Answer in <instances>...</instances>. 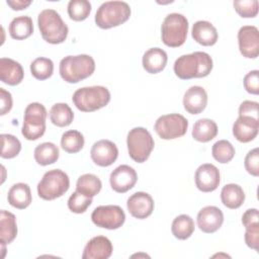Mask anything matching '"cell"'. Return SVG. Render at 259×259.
Instances as JSON below:
<instances>
[{"instance_id":"23","label":"cell","mask_w":259,"mask_h":259,"mask_svg":"<svg viewBox=\"0 0 259 259\" xmlns=\"http://www.w3.org/2000/svg\"><path fill=\"white\" fill-rule=\"evenodd\" d=\"M168 61L167 53L160 48L149 49L143 56V68L150 74H157L164 70Z\"/></svg>"},{"instance_id":"16","label":"cell","mask_w":259,"mask_h":259,"mask_svg":"<svg viewBox=\"0 0 259 259\" xmlns=\"http://www.w3.org/2000/svg\"><path fill=\"white\" fill-rule=\"evenodd\" d=\"M126 207L134 218L144 220L152 214L154 210V199L149 193L138 191L128 197Z\"/></svg>"},{"instance_id":"2","label":"cell","mask_w":259,"mask_h":259,"mask_svg":"<svg viewBox=\"0 0 259 259\" xmlns=\"http://www.w3.org/2000/svg\"><path fill=\"white\" fill-rule=\"evenodd\" d=\"M95 61L89 55L67 56L60 62L59 72L62 79L68 83H78L93 74Z\"/></svg>"},{"instance_id":"22","label":"cell","mask_w":259,"mask_h":259,"mask_svg":"<svg viewBox=\"0 0 259 259\" xmlns=\"http://www.w3.org/2000/svg\"><path fill=\"white\" fill-rule=\"evenodd\" d=\"M191 35L196 42L204 47L213 46L219 37L217 28L206 20L196 21L192 26Z\"/></svg>"},{"instance_id":"32","label":"cell","mask_w":259,"mask_h":259,"mask_svg":"<svg viewBox=\"0 0 259 259\" xmlns=\"http://www.w3.org/2000/svg\"><path fill=\"white\" fill-rule=\"evenodd\" d=\"M171 232L175 238L179 240H186L194 232V222L191 217L187 214H180L173 220Z\"/></svg>"},{"instance_id":"37","label":"cell","mask_w":259,"mask_h":259,"mask_svg":"<svg viewBox=\"0 0 259 259\" xmlns=\"http://www.w3.org/2000/svg\"><path fill=\"white\" fill-rule=\"evenodd\" d=\"M1 154L0 156L4 159H12L16 157L21 150L20 141L10 134H2L1 135Z\"/></svg>"},{"instance_id":"12","label":"cell","mask_w":259,"mask_h":259,"mask_svg":"<svg viewBox=\"0 0 259 259\" xmlns=\"http://www.w3.org/2000/svg\"><path fill=\"white\" fill-rule=\"evenodd\" d=\"M240 53L247 59H256L259 55V31L254 25L242 26L238 31Z\"/></svg>"},{"instance_id":"14","label":"cell","mask_w":259,"mask_h":259,"mask_svg":"<svg viewBox=\"0 0 259 259\" xmlns=\"http://www.w3.org/2000/svg\"><path fill=\"white\" fill-rule=\"evenodd\" d=\"M138 175L136 170L128 165L116 167L109 177L111 188L117 193H124L132 189L137 183Z\"/></svg>"},{"instance_id":"20","label":"cell","mask_w":259,"mask_h":259,"mask_svg":"<svg viewBox=\"0 0 259 259\" xmlns=\"http://www.w3.org/2000/svg\"><path fill=\"white\" fill-rule=\"evenodd\" d=\"M259 130V121L246 116H239L233 124V135L241 143L253 141Z\"/></svg>"},{"instance_id":"36","label":"cell","mask_w":259,"mask_h":259,"mask_svg":"<svg viewBox=\"0 0 259 259\" xmlns=\"http://www.w3.org/2000/svg\"><path fill=\"white\" fill-rule=\"evenodd\" d=\"M91 12V3L87 0H71L68 3V14L74 21L85 20Z\"/></svg>"},{"instance_id":"11","label":"cell","mask_w":259,"mask_h":259,"mask_svg":"<svg viewBox=\"0 0 259 259\" xmlns=\"http://www.w3.org/2000/svg\"><path fill=\"white\" fill-rule=\"evenodd\" d=\"M91 220L99 228L116 230L123 225L125 214L123 209L118 205H100L92 211Z\"/></svg>"},{"instance_id":"13","label":"cell","mask_w":259,"mask_h":259,"mask_svg":"<svg viewBox=\"0 0 259 259\" xmlns=\"http://www.w3.org/2000/svg\"><path fill=\"white\" fill-rule=\"evenodd\" d=\"M92 161L101 167L112 165L118 157V149L116 145L109 140H100L93 144L90 150Z\"/></svg>"},{"instance_id":"44","label":"cell","mask_w":259,"mask_h":259,"mask_svg":"<svg viewBox=\"0 0 259 259\" xmlns=\"http://www.w3.org/2000/svg\"><path fill=\"white\" fill-rule=\"evenodd\" d=\"M245 243L251 249L258 251L259 248V227L246 229L245 232Z\"/></svg>"},{"instance_id":"31","label":"cell","mask_w":259,"mask_h":259,"mask_svg":"<svg viewBox=\"0 0 259 259\" xmlns=\"http://www.w3.org/2000/svg\"><path fill=\"white\" fill-rule=\"evenodd\" d=\"M101 180L96 175L90 173L81 175L76 183V191L88 197H93L98 194L101 190Z\"/></svg>"},{"instance_id":"27","label":"cell","mask_w":259,"mask_h":259,"mask_svg":"<svg viewBox=\"0 0 259 259\" xmlns=\"http://www.w3.org/2000/svg\"><path fill=\"white\" fill-rule=\"evenodd\" d=\"M192 138L200 143H206L214 139L218 135L217 123L209 118H200L193 124Z\"/></svg>"},{"instance_id":"45","label":"cell","mask_w":259,"mask_h":259,"mask_svg":"<svg viewBox=\"0 0 259 259\" xmlns=\"http://www.w3.org/2000/svg\"><path fill=\"white\" fill-rule=\"evenodd\" d=\"M0 99H1V115L8 113L12 108V96L10 92L4 88H0Z\"/></svg>"},{"instance_id":"9","label":"cell","mask_w":259,"mask_h":259,"mask_svg":"<svg viewBox=\"0 0 259 259\" xmlns=\"http://www.w3.org/2000/svg\"><path fill=\"white\" fill-rule=\"evenodd\" d=\"M126 146L130 157L137 163H144L150 157L155 143L152 135L145 127L138 126L128 132Z\"/></svg>"},{"instance_id":"43","label":"cell","mask_w":259,"mask_h":259,"mask_svg":"<svg viewBox=\"0 0 259 259\" xmlns=\"http://www.w3.org/2000/svg\"><path fill=\"white\" fill-rule=\"evenodd\" d=\"M242 224L245 229L259 227V213L257 208H249L242 215Z\"/></svg>"},{"instance_id":"25","label":"cell","mask_w":259,"mask_h":259,"mask_svg":"<svg viewBox=\"0 0 259 259\" xmlns=\"http://www.w3.org/2000/svg\"><path fill=\"white\" fill-rule=\"evenodd\" d=\"M17 236V225L15 215L2 209L0 212V241L2 245L10 244Z\"/></svg>"},{"instance_id":"6","label":"cell","mask_w":259,"mask_h":259,"mask_svg":"<svg viewBox=\"0 0 259 259\" xmlns=\"http://www.w3.org/2000/svg\"><path fill=\"white\" fill-rule=\"evenodd\" d=\"M188 20L180 13L168 14L161 26V37L164 45L170 48L182 46L187 37Z\"/></svg>"},{"instance_id":"26","label":"cell","mask_w":259,"mask_h":259,"mask_svg":"<svg viewBox=\"0 0 259 259\" xmlns=\"http://www.w3.org/2000/svg\"><path fill=\"white\" fill-rule=\"evenodd\" d=\"M221 199L225 206L231 209H236L245 201V192L240 185L229 183L222 188Z\"/></svg>"},{"instance_id":"18","label":"cell","mask_w":259,"mask_h":259,"mask_svg":"<svg viewBox=\"0 0 259 259\" xmlns=\"http://www.w3.org/2000/svg\"><path fill=\"white\" fill-rule=\"evenodd\" d=\"M113 251L110 240L104 236H96L86 244L82 258L83 259H107Z\"/></svg>"},{"instance_id":"15","label":"cell","mask_w":259,"mask_h":259,"mask_svg":"<svg viewBox=\"0 0 259 259\" xmlns=\"http://www.w3.org/2000/svg\"><path fill=\"white\" fill-rule=\"evenodd\" d=\"M195 185L202 192H211L218 188L221 182L219 169L210 164L205 163L200 165L194 175Z\"/></svg>"},{"instance_id":"30","label":"cell","mask_w":259,"mask_h":259,"mask_svg":"<svg viewBox=\"0 0 259 259\" xmlns=\"http://www.w3.org/2000/svg\"><path fill=\"white\" fill-rule=\"evenodd\" d=\"M50 119L53 124L64 127L72 123L74 113L67 103H56L51 107Z\"/></svg>"},{"instance_id":"10","label":"cell","mask_w":259,"mask_h":259,"mask_svg":"<svg viewBox=\"0 0 259 259\" xmlns=\"http://www.w3.org/2000/svg\"><path fill=\"white\" fill-rule=\"evenodd\" d=\"M188 128V120L179 113L161 115L155 122L154 130L163 140H173L184 136Z\"/></svg>"},{"instance_id":"3","label":"cell","mask_w":259,"mask_h":259,"mask_svg":"<svg viewBox=\"0 0 259 259\" xmlns=\"http://www.w3.org/2000/svg\"><path fill=\"white\" fill-rule=\"evenodd\" d=\"M41 37L49 44L58 45L66 40L69 32L67 24L54 9H45L37 16Z\"/></svg>"},{"instance_id":"35","label":"cell","mask_w":259,"mask_h":259,"mask_svg":"<svg viewBox=\"0 0 259 259\" xmlns=\"http://www.w3.org/2000/svg\"><path fill=\"white\" fill-rule=\"evenodd\" d=\"M211 154L215 161L222 164H226L234 158L235 148L229 141L220 140L213 144Z\"/></svg>"},{"instance_id":"40","label":"cell","mask_w":259,"mask_h":259,"mask_svg":"<svg viewBox=\"0 0 259 259\" xmlns=\"http://www.w3.org/2000/svg\"><path fill=\"white\" fill-rule=\"evenodd\" d=\"M245 169L252 176L259 175V149L255 148L248 152L244 161Z\"/></svg>"},{"instance_id":"41","label":"cell","mask_w":259,"mask_h":259,"mask_svg":"<svg viewBox=\"0 0 259 259\" xmlns=\"http://www.w3.org/2000/svg\"><path fill=\"white\" fill-rule=\"evenodd\" d=\"M244 88L250 94L257 95L259 93V71L253 70L244 77Z\"/></svg>"},{"instance_id":"42","label":"cell","mask_w":259,"mask_h":259,"mask_svg":"<svg viewBox=\"0 0 259 259\" xmlns=\"http://www.w3.org/2000/svg\"><path fill=\"white\" fill-rule=\"evenodd\" d=\"M258 102L251 101V100H245L240 104L239 107V116H246L250 117L256 120L258 119Z\"/></svg>"},{"instance_id":"29","label":"cell","mask_w":259,"mask_h":259,"mask_svg":"<svg viewBox=\"0 0 259 259\" xmlns=\"http://www.w3.org/2000/svg\"><path fill=\"white\" fill-rule=\"evenodd\" d=\"M33 156L37 164L41 166H47L54 164L55 162L58 161L60 152L59 148L54 143L46 142L35 147Z\"/></svg>"},{"instance_id":"34","label":"cell","mask_w":259,"mask_h":259,"mask_svg":"<svg viewBox=\"0 0 259 259\" xmlns=\"http://www.w3.org/2000/svg\"><path fill=\"white\" fill-rule=\"evenodd\" d=\"M54 72V63L51 59L39 57L30 64V73L37 80L49 79Z\"/></svg>"},{"instance_id":"4","label":"cell","mask_w":259,"mask_h":259,"mask_svg":"<svg viewBox=\"0 0 259 259\" xmlns=\"http://www.w3.org/2000/svg\"><path fill=\"white\" fill-rule=\"evenodd\" d=\"M72 101L79 110L92 112L108 104L110 101V92L104 86L82 87L74 92Z\"/></svg>"},{"instance_id":"28","label":"cell","mask_w":259,"mask_h":259,"mask_svg":"<svg viewBox=\"0 0 259 259\" xmlns=\"http://www.w3.org/2000/svg\"><path fill=\"white\" fill-rule=\"evenodd\" d=\"M9 34L12 38L22 40L29 37L33 32L32 19L27 15L15 17L9 24Z\"/></svg>"},{"instance_id":"7","label":"cell","mask_w":259,"mask_h":259,"mask_svg":"<svg viewBox=\"0 0 259 259\" xmlns=\"http://www.w3.org/2000/svg\"><path fill=\"white\" fill-rule=\"evenodd\" d=\"M69 187V176L60 169H53L46 172L37 183V194L45 200H54L65 194Z\"/></svg>"},{"instance_id":"39","label":"cell","mask_w":259,"mask_h":259,"mask_svg":"<svg viewBox=\"0 0 259 259\" xmlns=\"http://www.w3.org/2000/svg\"><path fill=\"white\" fill-rule=\"evenodd\" d=\"M234 8L236 12L244 18H252L258 14V1L247 0V1H234Z\"/></svg>"},{"instance_id":"46","label":"cell","mask_w":259,"mask_h":259,"mask_svg":"<svg viewBox=\"0 0 259 259\" xmlns=\"http://www.w3.org/2000/svg\"><path fill=\"white\" fill-rule=\"evenodd\" d=\"M6 3L11 7L12 10H22L31 4V1L26 0H7Z\"/></svg>"},{"instance_id":"38","label":"cell","mask_w":259,"mask_h":259,"mask_svg":"<svg viewBox=\"0 0 259 259\" xmlns=\"http://www.w3.org/2000/svg\"><path fill=\"white\" fill-rule=\"evenodd\" d=\"M92 203V197H88L78 191L71 194L68 199V207L72 212L83 213Z\"/></svg>"},{"instance_id":"17","label":"cell","mask_w":259,"mask_h":259,"mask_svg":"<svg viewBox=\"0 0 259 259\" xmlns=\"http://www.w3.org/2000/svg\"><path fill=\"white\" fill-rule=\"evenodd\" d=\"M198 228L206 234L217 232L224 223L223 211L213 205H207L202 207L196 218Z\"/></svg>"},{"instance_id":"5","label":"cell","mask_w":259,"mask_h":259,"mask_svg":"<svg viewBox=\"0 0 259 259\" xmlns=\"http://www.w3.org/2000/svg\"><path fill=\"white\" fill-rule=\"evenodd\" d=\"M130 5L123 1H106L95 13V23L102 29H108L124 23L131 16Z\"/></svg>"},{"instance_id":"1","label":"cell","mask_w":259,"mask_h":259,"mask_svg":"<svg viewBox=\"0 0 259 259\" xmlns=\"http://www.w3.org/2000/svg\"><path fill=\"white\" fill-rule=\"evenodd\" d=\"M212 67V59L207 53L194 52L180 56L175 61L173 69L178 78L188 80L206 77L211 72Z\"/></svg>"},{"instance_id":"21","label":"cell","mask_w":259,"mask_h":259,"mask_svg":"<svg viewBox=\"0 0 259 259\" xmlns=\"http://www.w3.org/2000/svg\"><path fill=\"white\" fill-rule=\"evenodd\" d=\"M24 77L22 66L9 58L0 59V79L10 86L18 85Z\"/></svg>"},{"instance_id":"33","label":"cell","mask_w":259,"mask_h":259,"mask_svg":"<svg viewBox=\"0 0 259 259\" xmlns=\"http://www.w3.org/2000/svg\"><path fill=\"white\" fill-rule=\"evenodd\" d=\"M84 137L78 131H67L62 135L61 147L62 149L70 154L78 153L82 150L84 146Z\"/></svg>"},{"instance_id":"8","label":"cell","mask_w":259,"mask_h":259,"mask_svg":"<svg viewBox=\"0 0 259 259\" xmlns=\"http://www.w3.org/2000/svg\"><path fill=\"white\" fill-rule=\"evenodd\" d=\"M47 109L38 102L29 103L24 110L21 134L28 141H35L46 132Z\"/></svg>"},{"instance_id":"19","label":"cell","mask_w":259,"mask_h":259,"mask_svg":"<svg viewBox=\"0 0 259 259\" xmlns=\"http://www.w3.org/2000/svg\"><path fill=\"white\" fill-rule=\"evenodd\" d=\"M207 104V94L201 86L189 87L183 96L184 109L190 114H199Z\"/></svg>"},{"instance_id":"24","label":"cell","mask_w":259,"mask_h":259,"mask_svg":"<svg viewBox=\"0 0 259 259\" xmlns=\"http://www.w3.org/2000/svg\"><path fill=\"white\" fill-rule=\"evenodd\" d=\"M7 199L10 205L18 209L26 208L32 200L30 188L26 183L18 182L11 186L8 191Z\"/></svg>"}]
</instances>
